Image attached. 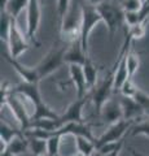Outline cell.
<instances>
[{
	"mask_svg": "<svg viewBox=\"0 0 149 156\" xmlns=\"http://www.w3.org/2000/svg\"><path fill=\"white\" fill-rule=\"evenodd\" d=\"M83 70H84V76H86V80H87V86H88V90H93L95 86H96V82H97V72H99V68L96 66L92 60H88L86 61V64L83 65Z\"/></svg>",
	"mask_w": 149,
	"mask_h": 156,
	"instance_id": "20",
	"label": "cell"
},
{
	"mask_svg": "<svg viewBox=\"0 0 149 156\" xmlns=\"http://www.w3.org/2000/svg\"><path fill=\"white\" fill-rule=\"evenodd\" d=\"M103 22L97 8L88 2H82V25H80V43L86 53H88L90 35L95 26Z\"/></svg>",
	"mask_w": 149,
	"mask_h": 156,
	"instance_id": "3",
	"label": "cell"
},
{
	"mask_svg": "<svg viewBox=\"0 0 149 156\" xmlns=\"http://www.w3.org/2000/svg\"><path fill=\"white\" fill-rule=\"evenodd\" d=\"M3 56L4 58L13 66V69L17 72V74L22 78V81L25 82H30V83H39L40 80H39V76H38V70H36V66L31 68V66H26L21 64L17 58L12 57L9 53L7 52H3Z\"/></svg>",
	"mask_w": 149,
	"mask_h": 156,
	"instance_id": "10",
	"label": "cell"
},
{
	"mask_svg": "<svg viewBox=\"0 0 149 156\" xmlns=\"http://www.w3.org/2000/svg\"><path fill=\"white\" fill-rule=\"evenodd\" d=\"M131 134L134 136L136 135H144V136H148L149 138V117L147 116L145 120H141L140 121H136L135 124L132 125L131 128Z\"/></svg>",
	"mask_w": 149,
	"mask_h": 156,
	"instance_id": "25",
	"label": "cell"
},
{
	"mask_svg": "<svg viewBox=\"0 0 149 156\" xmlns=\"http://www.w3.org/2000/svg\"><path fill=\"white\" fill-rule=\"evenodd\" d=\"M123 146H124V144L119 146V147H117L115 150H113L112 152H109V154H105V155H97V156H119V154H121V151H122V148H123Z\"/></svg>",
	"mask_w": 149,
	"mask_h": 156,
	"instance_id": "33",
	"label": "cell"
},
{
	"mask_svg": "<svg viewBox=\"0 0 149 156\" xmlns=\"http://www.w3.org/2000/svg\"><path fill=\"white\" fill-rule=\"evenodd\" d=\"M96 8L101 16L103 22L107 25L109 38L113 41L115 33L124 23V11L121 5H117L110 0H103L96 4Z\"/></svg>",
	"mask_w": 149,
	"mask_h": 156,
	"instance_id": "2",
	"label": "cell"
},
{
	"mask_svg": "<svg viewBox=\"0 0 149 156\" xmlns=\"http://www.w3.org/2000/svg\"><path fill=\"white\" fill-rule=\"evenodd\" d=\"M136 121L134 120H126V119H122L117 121L114 124H110L109 128L107 129V131L95 140V144H96V150L101 146L110 143V142H117V140H121L122 138H124L127 130H131L132 125L135 124Z\"/></svg>",
	"mask_w": 149,
	"mask_h": 156,
	"instance_id": "6",
	"label": "cell"
},
{
	"mask_svg": "<svg viewBox=\"0 0 149 156\" xmlns=\"http://www.w3.org/2000/svg\"><path fill=\"white\" fill-rule=\"evenodd\" d=\"M88 3H91V4H93V5H96L97 3H100V2H103V0H87Z\"/></svg>",
	"mask_w": 149,
	"mask_h": 156,
	"instance_id": "35",
	"label": "cell"
},
{
	"mask_svg": "<svg viewBox=\"0 0 149 156\" xmlns=\"http://www.w3.org/2000/svg\"><path fill=\"white\" fill-rule=\"evenodd\" d=\"M13 17L7 11H2L0 13V38H2V43L7 44L9 39V33H11Z\"/></svg>",
	"mask_w": 149,
	"mask_h": 156,
	"instance_id": "19",
	"label": "cell"
},
{
	"mask_svg": "<svg viewBox=\"0 0 149 156\" xmlns=\"http://www.w3.org/2000/svg\"><path fill=\"white\" fill-rule=\"evenodd\" d=\"M4 105H8L9 109L12 111L13 116L16 117V120L20 124V130L22 133H25L29 128H31V125H32L31 115H29L26 105H25V99L20 94L14 92L11 89V92L8 94L5 101H4Z\"/></svg>",
	"mask_w": 149,
	"mask_h": 156,
	"instance_id": "4",
	"label": "cell"
},
{
	"mask_svg": "<svg viewBox=\"0 0 149 156\" xmlns=\"http://www.w3.org/2000/svg\"><path fill=\"white\" fill-rule=\"evenodd\" d=\"M39 83H30V82H25L22 81V83L17 85L16 87H13V91L20 94L23 99L30 101L32 107H35L38 104H40L42 101H44L42 99L40 91H39Z\"/></svg>",
	"mask_w": 149,
	"mask_h": 156,
	"instance_id": "12",
	"label": "cell"
},
{
	"mask_svg": "<svg viewBox=\"0 0 149 156\" xmlns=\"http://www.w3.org/2000/svg\"><path fill=\"white\" fill-rule=\"evenodd\" d=\"M71 3H73V0H57V14H59L60 22L66 16V13H68Z\"/></svg>",
	"mask_w": 149,
	"mask_h": 156,
	"instance_id": "31",
	"label": "cell"
},
{
	"mask_svg": "<svg viewBox=\"0 0 149 156\" xmlns=\"http://www.w3.org/2000/svg\"><path fill=\"white\" fill-rule=\"evenodd\" d=\"M9 50V55L14 58H18L22 53H25L29 48H30V43L27 42L25 35L21 33L20 27L17 25V20L13 18L11 33H9L8 43L5 44Z\"/></svg>",
	"mask_w": 149,
	"mask_h": 156,
	"instance_id": "8",
	"label": "cell"
},
{
	"mask_svg": "<svg viewBox=\"0 0 149 156\" xmlns=\"http://www.w3.org/2000/svg\"><path fill=\"white\" fill-rule=\"evenodd\" d=\"M27 139H29V150L31 151L34 156L47 155V139L36 138V136H27Z\"/></svg>",
	"mask_w": 149,
	"mask_h": 156,
	"instance_id": "21",
	"label": "cell"
},
{
	"mask_svg": "<svg viewBox=\"0 0 149 156\" xmlns=\"http://www.w3.org/2000/svg\"><path fill=\"white\" fill-rule=\"evenodd\" d=\"M141 22L140 12H132V11H124V23L130 27L136 23Z\"/></svg>",
	"mask_w": 149,
	"mask_h": 156,
	"instance_id": "30",
	"label": "cell"
},
{
	"mask_svg": "<svg viewBox=\"0 0 149 156\" xmlns=\"http://www.w3.org/2000/svg\"><path fill=\"white\" fill-rule=\"evenodd\" d=\"M135 99L140 103V105L143 107V109H144V115H147L149 117V95L145 94L144 91L141 90H137L136 92V95L134 96Z\"/></svg>",
	"mask_w": 149,
	"mask_h": 156,
	"instance_id": "29",
	"label": "cell"
},
{
	"mask_svg": "<svg viewBox=\"0 0 149 156\" xmlns=\"http://www.w3.org/2000/svg\"><path fill=\"white\" fill-rule=\"evenodd\" d=\"M137 90H139L137 87L132 83V80H127V81L123 83V86L121 87V90H119V91H121V94H122V95L132 96V98H134V96L136 95Z\"/></svg>",
	"mask_w": 149,
	"mask_h": 156,
	"instance_id": "32",
	"label": "cell"
},
{
	"mask_svg": "<svg viewBox=\"0 0 149 156\" xmlns=\"http://www.w3.org/2000/svg\"><path fill=\"white\" fill-rule=\"evenodd\" d=\"M71 156H86V155H83V154H80V152H75L74 155H71Z\"/></svg>",
	"mask_w": 149,
	"mask_h": 156,
	"instance_id": "36",
	"label": "cell"
},
{
	"mask_svg": "<svg viewBox=\"0 0 149 156\" xmlns=\"http://www.w3.org/2000/svg\"><path fill=\"white\" fill-rule=\"evenodd\" d=\"M7 150H9L12 154L14 155H20V154H23L29 150V139L27 136L25 135V133H21L16 135L14 138L7 144Z\"/></svg>",
	"mask_w": 149,
	"mask_h": 156,
	"instance_id": "18",
	"label": "cell"
},
{
	"mask_svg": "<svg viewBox=\"0 0 149 156\" xmlns=\"http://www.w3.org/2000/svg\"><path fill=\"white\" fill-rule=\"evenodd\" d=\"M80 25H82V2L73 0L66 16L61 21L60 35L61 41L66 44L80 41Z\"/></svg>",
	"mask_w": 149,
	"mask_h": 156,
	"instance_id": "1",
	"label": "cell"
},
{
	"mask_svg": "<svg viewBox=\"0 0 149 156\" xmlns=\"http://www.w3.org/2000/svg\"><path fill=\"white\" fill-rule=\"evenodd\" d=\"M68 47H53L36 65L39 80H44L65 64V52Z\"/></svg>",
	"mask_w": 149,
	"mask_h": 156,
	"instance_id": "5",
	"label": "cell"
},
{
	"mask_svg": "<svg viewBox=\"0 0 149 156\" xmlns=\"http://www.w3.org/2000/svg\"><path fill=\"white\" fill-rule=\"evenodd\" d=\"M114 90V70L112 68L107 77L104 78V81L100 85H96V87L92 91V101L95 105V111L96 113L100 115V111H101V107L104 105V103L108 99H110V95H112V91Z\"/></svg>",
	"mask_w": 149,
	"mask_h": 156,
	"instance_id": "7",
	"label": "cell"
},
{
	"mask_svg": "<svg viewBox=\"0 0 149 156\" xmlns=\"http://www.w3.org/2000/svg\"><path fill=\"white\" fill-rule=\"evenodd\" d=\"M55 156H62V155H61V154H57V155H55Z\"/></svg>",
	"mask_w": 149,
	"mask_h": 156,
	"instance_id": "37",
	"label": "cell"
},
{
	"mask_svg": "<svg viewBox=\"0 0 149 156\" xmlns=\"http://www.w3.org/2000/svg\"><path fill=\"white\" fill-rule=\"evenodd\" d=\"M29 2H30V0H8L5 11L11 14L14 20H17L18 16L23 12V9H27Z\"/></svg>",
	"mask_w": 149,
	"mask_h": 156,
	"instance_id": "22",
	"label": "cell"
},
{
	"mask_svg": "<svg viewBox=\"0 0 149 156\" xmlns=\"http://www.w3.org/2000/svg\"><path fill=\"white\" fill-rule=\"evenodd\" d=\"M119 103H121L122 111H123V119L126 120H134L137 121L141 119V116L144 115V109L140 105V103L132 96H126L122 95L119 98Z\"/></svg>",
	"mask_w": 149,
	"mask_h": 156,
	"instance_id": "11",
	"label": "cell"
},
{
	"mask_svg": "<svg viewBox=\"0 0 149 156\" xmlns=\"http://www.w3.org/2000/svg\"><path fill=\"white\" fill-rule=\"evenodd\" d=\"M145 23H147V21H141V22H139L134 26H130L127 29V31L132 41H139V39L144 38V35H145Z\"/></svg>",
	"mask_w": 149,
	"mask_h": 156,
	"instance_id": "27",
	"label": "cell"
},
{
	"mask_svg": "<svg viewBox=\"0 0 149 156\" xmlns=\"http://www.w3.org/2000/svg\"><path fill=\"white\" fill-rule=\"evenodd\" d=\"M64 138L62 135H52L51 138L47 139V155L48 156H55L60 154V146L61 139Z\"/></svg>",
	"mask_w": 149,
	"mask_h": 156,
	"instance_id": "26",
	"label": "cell"
},
{
	"mask_svg": "<svg viewBox=\"0 0 149 156\" xmlns=\"http://www.w3.org/2000/svg\"><path fill=\"white\" fill-rule=\"evenodd\" d=\"M0 156H16V155L12 154L9 150H4V151H2V154H0Z\"/></svg>",
	"mask_w": 149,
	"mask_h": 156,
	"instance_id": "34",
	"label": "cell"
},
{
	"mask_svg": "<svg viewBox=\"0 0 149 156\" xmlns=\"http://www.w3.org/2000/svg\"><path fill=\"white\" fill-rule=\"evenodd\" d=\"M60 117V115H57L53 109H51L44 101H42L40 104H38L34 107V112L31 115V120H57Z\"/></svg>",
	"mask_w": 149,
	"mask_h": 156,
	"instance_id": "16",
	"label": "cell"
},
{
	"mask_svg": "<svg viewBox=\"0 0 149 156\" xmlns=\"http://www.w3.org/2000/svg\"><path fill=\"white\" fill-rule=\"evenodd\" d=\"M75 138V147L76 151L80 154H83L86 156H92L93 152L96 151V144H95V139H91L88 136L84 135H76Z\"/></svg>",
	"mask_w": 149,
	"mask_h": 156,
	"instance_id": "17",
	"label": "cell"
},
{
	"mask_svg": "<svg viewBox=\"0 0 149 156\" xmlns=\"http://www.w3.org/2000/svg\"><path fill=\"white\" fill-rule=\"evenodd\" d=\"M139 68H140V56H139V53L130 50L127 55V69H128V76L131 80L137 73Z\"/></svg>",
	"mask_w": 149,
	"mask_h": 156,
	"instance_id": "24",
	"label": "cell"
},
{
	"mask_svg": "<svg viewBox=\"0 0 149 156\" xmlns=\"http://www.w3.org/2000/svg\"><path fill=\"white\" fill-rule=\"evenodd\" d=\"M21 133H22L21 130H16L14 128H12V126H9L5 121L2 119V122H0V140H3V142H5L8 144L14 136L21 134Z\"/></svg>",
	"mask_w": 149,
	"mask_h": 156,
	"instance_id": "23",
	"label": "cell"
},
{
	"mask_svg": "<svg viewBox=\"0 0 149 156\" xmlns=\"http://www.w3.org/2000/svg\"><path fill=\"white\" fill-rule=\"evenodd\" d=\"M87 60H88V53L84 52L80 41L73 43V44H69V47L66 48L65 62H68V64L84 65Z\"/></svg>",
	"mask_w": 149,
	"mask_h": 156,
	"instance_id": "15",
	"label": "cell"
},
{
	"mask_svg": "<svg viewBox=\"0 0 149 156\" xmlns=\"http://www.w3.org/2000/svg\"><path fill=\"white\" fill-rule=\"evenodd\" d=\"M100 116L103 117V120L108 124H114L117 121L123 119V111L121 103H119V99H113L110 98L104 103V105L101 107V111H100Z\"/></svg>",
	"mask_w": 149,
	"mask_h": 156,
	"instance_id": "14",
	"label": "cell"
},
{
	"mask_svg": "<svg viewBox=\"0 0 149 156\" xmlns=\"http://www.w3.org/2000/svg\"><path fill=\"white\" fill-rule=\"evenodd\" d=\"M27 14V31L26 37L32 44L39 47V42L36 41V31L40 25V5L39 0H30L26 9Z\"/></svg>",
	"mask_w": 149,
	"mask_h": 156,
	"instance_id": "9",
	"label": "cell"
},
{
	"mask_svg": "<svg viewBox=\"0 0 149 156\" xmlns=\"http://www.w3.org/2000/svg\"><path fill=\"white\" fill-rule=\"evenodd\" d=\"M46 156H47V155H46Z\"/></svg>",
	"mask_w": 149,
	"mask_h": 156,
	"instance_id": "38",
	"label": "cell"
},
{
	"mask_svg": "<svg viewBox=\"0 0 149 156\" xmlns=\"http://www.w3.org/2000/svg\"><path fill=\"white\" fill-rule=\"evenodd\" d=\"M144 0H122L121 7L123 11H132V12H140L143 8Z\"/></svg>",
	"mask_w": 149,
	"mask_h": 156,
	"instance_id": "28",
	"label": "cell"
},
{
	"mask_svg": "<svg viewBox=\"0 0 149 156\" xmlns=\"http://www.w3.org/2000/svg\"><path fill=\"white\" fill-rule=\"evenodd\" d=\"M69 73H70V80L76 90V98L87 96L88 86H87V80H86V76H84L83 65L69 64Z\"/></svg>",
	"mask_w": 149,
	"mask_h": 156,
	"instance_id": "13",
	"label": "cell"
}]
</instances>
